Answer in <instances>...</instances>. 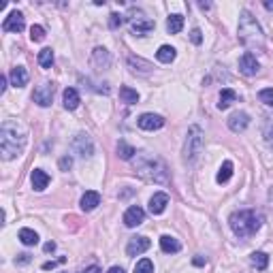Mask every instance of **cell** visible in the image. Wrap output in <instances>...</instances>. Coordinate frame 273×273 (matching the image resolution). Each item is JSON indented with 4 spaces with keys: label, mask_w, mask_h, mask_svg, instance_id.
Here are the masks:
<instances>
[{
    "label": "cell",
    "mask_w": 273,
    "mask_h": 273,
    "mask_svg": "<svg viewBox=\"0 0 273 273\" xmlns=\"http://www.w3.org/2000/svg\"><path fill=\"white\" fill-rule=\"evenodd\" d=\"M26 145V132L15 120H4L0 126V152L4 160H13Z\"/></svg>",
    "instance_id": "1"
},
{
    "label": "cell",
    "mask_w": 273,
    "mask_h": 273,
    "mask_svg": "<svg viewBox=\"0 0 273 273\" xmlns=\"http://www.w3.org/2000/svg\"><path fill=\"white\" fill-rule=\"evenodd\" d=\"M239 39L241 43L246 45L252 51H263L265 49V34H263V28L248 11H243L241 17H239Z\"/></svg>",
    "instance_id": "2"
},
{
    "label": "cell",
    "mask_w": 273,
    "mask_h": 273,
    "mask_svg": "<svg viewBox=\"0 0 273 273\" xmlns=\"http://www.w3.org/2000/svg\"><path fill=\"white\" fill-rule=\"evenodd\" d=\"M229 224L239 239H246V237H252L263 226V216L256 213L254 209H243V211L231 213Z\"/></svg>",
    "instance_id": "3"
},
{
    "label": "cell",
    "mask_w": 273,
    "mask_h": 273,
    "mask_svg": "<svg viewBox=\"0 0 273 273\" xmlns=\"http://www.w3.org/2000/svg\"><path fill=\"white\" fill-rule=\"evenodd\" d=\"M135 171L141 175L145 182H154V184H167L169 182V169L160 158L156 156L141 154L135 165Z\"/></svg>",
    "instance_id": "4"
},
{
    "label": "cell",
    "mask_w": 273,
    "mask_h": 273,
    "mask_svg": "<svg viewBox=\"0 0 273 273\" xmlns=\"http://www.w3.org/2000/svg\"><path fill=\"white\" fill-rule=\"evenodd\" d=\"M203 143H205V137H203V130L199 126H190L188 135H186V143H184V160L192 162L196 156L201 154Z\"/></svg>",
    "instance_id": "5"
},
{
    "label": "cell",
    "mask_w": 273,
    "mask_h": 273,
    "mask_svg": "<svg viewBox=\"0 0 273 273\" xmlns=\"http://www.w3.org/2000/svg\"><path fill=\"white\" fill-rule=\"evenodd\" d=\"M154 28H156L154 20L145 17L141 11H137V13L130 17V30H132V34H137V37H145V34H149Z\"/></svg>",
    "instance_id": "6"
},
{
    "label": "cell",
    "mask_w": 273,
    "mask_h": 273,
    "mask_svg": "<svg viewBox=\"0 0 273 273\" xmlns=\"http://www.w3.org/2000/svg\"><path fill=\"white\" fill-rule=\"evenodd\" d=\"M54 84L51 81H43L34 88V94H32V101L39 105V107H49L51 101H54Z\"/></svg>",
    "instance_id": "7"
},
{
    "label": "cell",
    "mask_w": 273,
    "mask_h": 273,
    "mask_svg": "<svg viewBox=\"0 0 273 273\" xmlns=\"http://www.w3.org/2000/svg\"><path fill=\"white\" fill-rule=\"evenodd\" d=\"M73 149L81 156V158H90V156L94 154V143H92V139L85 135V132H79V135L73 139Z\"/></svg>",
    "instance_id": "8"
},
{
    "label": "cell",
    "mask_w": 273,
    "mask_h": 273,
    "mask_svg": "<svg viewBox=\"0 0 273 273\" xmlns=\"http://www.w3.org/2000/svg\"><path fill=\"white\" fill-rule=\"evenodd\" d=\"M24 28H26V20H24V13H20V11H11L2 21L4 32H21Z\"/></svg>",
    "instance_id": "9"
},
{
    "label": "cell",
    "mask_w": 273,
    "mask_h": 273,
    "mask_svg": "<svg viewBox=\"0 0 273 273\" xmlns=\"http://www.w3.org/2000/svg\"><path fill=\"white\" fill-rule=\"evenodd\" d=\"M137 124H139V128H143V130H160L162 126H165V118L158 113H143L141 118L137 120Z\"/></svg>",
    "instance_id": "10"
},
{
    "label": "cell",
    "mask_w": 273,
    "mask_h": 273,
    "mask_svg": "<svg viewBox=\"0 0 273 273\" xmlns=\"http://www.w3.org/2000/svg\"><path fill=\"white\" fill-rule=\"evenodd\" d=\"M149 246H152V241H149L147 237H143V235L132 237L128 241V246H126V254H128V256H139L145 250H149Z\"/></svg>",
    "instance_id": "11"
},
{
    "label": "cell",
    "mask_w": 273,
    "mask_h": 273,
    "mask_svg": "<svg viewBox=\"0 0 273 273\" xmlns=\"http://www.w3.org/2000/svg\"><path fill=\"white\" fill-rule=\"evenodd\" d=\"M258 60H256V56L254 54H250V51H246V54L241 56V60H239V71L243 75H248V77H252V75H256L258 73Z\"/></svg>",
    "instance_id": "12"
},
{
    "label": "cell",
    "mask_w": 273,
    "mask_h": 273,
    "mask_svg": "<svg viewBox=\"0 0 273 273\" xmlns=\"http://www.w3.org/2000/svg\"><path fill=\"white\" fill-rule=\"evenodd\" d=\"M145 220V211L139 205H132L126 209V213H124V224L128 226V229H135V226H139Z\"/></svg>",
    "instance_id": "13"
},
{
    "label": "cell",
    "mask_w": 273,
    "mask_h": 273,
    "mask_svg": "<svg viewBox=\"0 0 273 273\" xmlns=\"http://www.w3.org/2000/svg\"><path fill=\"white\" fill-rule=\"evenodd\" d=\"M248 124H250V115L246 111H237L229 118V128L233 132H243L248 128Z\"/></svg>",
    "instance_id": "14"
},
{
    "label": "cell",
    "mask_w": 273,
    "mask_h": 273,
    "mask_svg": "<svg viewBox=\"0 0 273 273\" xmlns=\"http://www.w3.org/2000/svg\"><path fill=\"white\" fill-rule=\"evenodd\" d=\"M167 205H169V194H165V192H156L152 199H149V211H152L154 216H160L167 209Z\"/></svg>",
    "instance_id": "15"
},
{
    "label": "cell",
    "mask_w": 273,
    "mask_h": 273,
    "mask_svg": "<svg viewBox=\"0 0 273 273\" xmlns=\"http://www.w3.org/2000/svg\"><path fill=\"white\" fill-rule=\"evenodd\" d=\"M30 182H32V188L37 190V192H41V190H45L49 186V175L43 169H34L30 175Z\"/></svg>",
    "instance_id": "16"
},
{
    "label": "cell",
    "mask_w": 273,
    "mask_h": 273,
    "mask_svg": "<svg viewBox=\"0 0 273 273\" xmlns=\"http://www.w3.org/2000/svg\"><path fill=\"white\" fill-rule=\"evenodd\" d=\"M101 205V194L96 192V190H88L84 196H81V209L84 211H92V209H96Z\"/></svg>",
    "instance_id": "17"
},
{
    "label": "cell",
    "mask_w": 273,
    "mask_h": 273,
    "mask_svg": "<svg viewBox=\"0 0 273 273\" xmlns=\"http://www.w3.org/2000/svg\"><path fill=\"white\" fill-rule=\"evenodd\" d=\"M160 250L165 254H177L179 250H182V243H179L175 237H171V235H162L160 237Z\"/></svg>",
    "instance_id": "18"
},
{
    "label": "cell",
    "mask_w": 273,
    "mask_h": 273,
    "mask_svg": "<svg viewBox=\"0 0 273 273\" xmlns=\"http://www.w3.org/2000/svg\"><path fill=\"white\" fill-rule=\"evenodd\" d=\"M62 101H64V109H68V111H73V109L79 107L81 98H79V92L75 88H66L64 94H62Z\"/></svg>",
    "instance_id": "19"
},
{
    "label": "cell",
    "mask_w": 273,
    "mask_h": 273,
    "mask_svg": "<svg viewBox=\"0 0 273 273\" xmlns=\"http://www.w3.org/2000/svg\"><path fill=\"white\" fill-rule=\"evenodd\" d=\"M11 84L15 85V88H24V85L28 84V71L24 66H15V68H11Z\"/></svg>",
    "instance_id": "20"
},
{
    "label": "cell",
    "mask_w": 273,
    "mask_h": 273,
    "mask_svg": "<svg viewBox=\"0 0 273 273\" xmlns=\"http://www.w3.org/2000/svg\"><path fill=\"white\" fill-rule=\"evenodd\" d=\"M126 62H128V68L132 73H141L143 71V75H147L149 71H152V64H149V62H145V60H141V58L128 56V58H126Z\"/></svg>",
    "instance_id": "21"
},
{
    "label": "cell",
    "mask_w": 273,
    "mask_h": 273,
    "mask_svg": "<svg viewBox=\"0 0 273 273\" xmlns=\"http://www.w3.org/2000/svg\"><path fill=\"white\" fill-rule=\"evenodd\" d=\"M175 47H171V45H162V47L156 51V58L162 62V64H171L173 60H175Z\"/></svg>",
    "instance_id": "22"
},
{
    "label": "cell",
    "mask_w": 273,
    "mask_h": 273,
    "mask_svg": "<svg viewBox=\"0 0 273 273\" xmlns=\"http://www.w3.org/2000/svg\"><path fill=\"white\" fill-rule=\"evenodd\" d=\"M237 101V94L231 88H224L222 92H220V103H218V109H229L231 107V103H235Z\"/></svg>",
    "instance_id": "23"
},
{
    "label": "cell",
    "mask_w": 273,
    "mask_h": 273,
    "mask_svg": "<svg viewBox=\"0 0 273 273\" xmlns=\"http://www.w3.org/2000/svg\"><path fill=\"white\" fill-rule=\"evenodd\" d=\"M231 177H233V162L226 160V162H222V167H220V171L216 175V182L218 184H226Z\"/></svg>",
    "instance_id": "24"
},
{
    "label": "cell",
    "mask_w": 273,
    "mask_h": 273,
    "mask_svg": "<svg viewBox=\"0 0 273 273\" xmlns=\"http://www.w3.org/2000/svg\"><path fill=\"white\" fill-rule=\"evenodd\" d=\"M182 28H184V17L182 15H169V20H167V32L169 34H177V32H182Z\"/></svg>",
    "instance_id": "25"
},
{
    "label": "cell",
    "mask_w": 273,
    "mask_h": 273,
    "mask_svg": "<svg viewBox=\"0 0 273 273\" xmlns=\"http://www.w3.org/2000/svg\"><path fill=\"white\" fill-rule=\"evenodd\" d=\"M94 62L96 66H101L103 64V68H107L109 64H111V58H109V51L107 49H103V47H96L94 49Z\"/></svg>",
    "instance_id": "26"
},
{
    "label": "cell",
    "mask_w": 273,
    "mask_h": 273,
    "mask_svg": "<svg viewBox=\"0 0 273 273\" xmlns=\"http://www.w3.org/2000/svg\"><path fill=\"white\" fill-rule=\"evenodd\" d=\"M250 263H252V267H256L258 271H265L267 265H269V256H267L265 252H254L252 256H250Z\"/></svg>",
    "instance_id": "27"
},
{
    "label": "cell",
    "mask_w": 273,
    "mask_h": 273,
    "mask_svg": "<svg viewBox=\"0 0 273 273\" xmlns=\"http://www.w3.org/2000/svg\"><path fill=\"white\" fill-rule=\"evenodd\" d=\"M120 98L124 103H128V105H135V103H139V92L128 88V85H122L120 88Z\"/></svg>",
    "instance_id": "28"
},
{
    "label": "cell",
    "mask_w": 273,
    "mask_h": 273,
    "mask_svg": "<svg viewBox=\"0 0 273 273\" xmlns=\"http://www.w3.org/2000/svg\"><path fill=\"white\" fill-rule=\"evenodd\" d=\"M20 241L24 243V246H37V243H39V235L34 233L32 229H21L20 231Z\"/></svg>",
    "instance_id": "29"
},
{
    "label": "cell",
    "mask_w": 273,
    "mask_h": 273,
    "mask_svg": "<svg viewBox=\"0 0 273 273\" xmlns=\"http://www.w3.org/2000/svg\"><path fill=\"white\" fill-rule=\"evenodd\" d=\"M135 154L137 152H135V147H132V145H128L126 141L118 143V156L122 160H132V158H135Z\"/></svg>",
    "instance_id": "30"
},
{
    "label": "cell",
    "mask_w": 273,
    "mask_h": 273,
    "mask_svg": "<svg viewBox=\"0 0 273 273\" xmlns=\"http://www.w3.org/2000/svg\"><path fill=\"white\" fill-rule=\"evenodd\" d=\"M39 64L43 68H51V64H54V51H51L49 47L39 51Z\"/></svg>",
    "instance_id": "31"
},
{
    "label": "cell",
    "mask_w": 273,
    "mask_h": 273,
    "mask_svg": "<svg viewBox=\"0 0 273 273\" xmlns=\"http://www.w3.org/2000/svg\"><path fill=\"white\" fill-rule=\"evenodd\" d=\"M132 273H154V263L149 258H141L135 265V271Z\"/></svg>",
    "instance_id": "32"
},
{
    "label": "cell",
    "mask_w": 273,
    "mask_h": 273,
    "mask_svg": "<svg viewBox=\"0 0 273 273\" xmlns=\"http://www.w3.org/2000/svg\"><path fill=\"white\" fill-rule=\"evenodd\" d=\"M258 98L267 105V107H273V90H271V88L260 90V92H258Z\"/></svg>",
    "instance_id": "33"
},
{
    "label": "cell",
    "mask_w": 273,
    "mask_h": 273,
    "mask_svg": "<svg viewBox=\"0 0 273 273\" xmlns=\"http://www.w3.org/2000/svg\"><path fill=\"white\" fill-rule=\"evenodd\" d=\"M30 39H32V41H43V39H45V28L39 26V24L32 26V28H30Z\"/></svg>",
    "instance_id": "34"
},
{
    "label": "cell",
    "mask_w": 273,
    "mask_h": 273,
    "mask_svg": "<svg viewBox=\"0 0 273 273\" xmlns=\"http://www.w3.org/2000/svg\"><path fill=\"white\" fill-rule=\"evenodd\" d=\"M265 141L269 147H273V122H267L265 124Z\"/></svg>",
    "instance_id": "35"
},
{
    "label": "cell",
    "mask_w": 273,
    "mask_h": 273,
    "mask_svg": "<svg viewBox=\"0 0 273 273\" xmlns=\"http://www.w3.org/2000/svg\"><path fill=\"white\" fill-rule=\"evenodd\" d=\"M58 165H60V171H68L73 167V158H71V156H62Z\"/></svg>",
    "instance_id": "36"
},
{
    "label": "cell",
    "mask_w": 273,
    "mask_h": 273,
    "mask_svg": "<svg viewBox=\"0 0 273 273\" xmlns=\"http://www.w3.org/2000/svg\"><path fill=\"white\" fill-rule=\"evenodd\" d=\"M190 39H192L194 45H201V43H203V37H201V30H199V28H194V30L190 32Z\"/></svg>",
    "instance_id": "37"
},
{
    "label": "cell",
    "mask_w": 273,
    "mask_h": 273,
    "mask_svg": "<svg viewBox=\"0 0 273 273\" xmlns=\"http://www.w3.org/2000/svg\"><path fill=\"white\" fill-rule=\"evenodd\" d=\"M109 26H111V28H118V26H122V15L113 13V15H111V20H109Z\"/></svg>",
    "instance_id": "38"
},
{
    "label": "cell",
    "mask_w": 273,
    "mask_h": 273,
    "mask_svg": "<svg viewBox=\"0 0 273 273\" xmlns=\"http://www.w3.org/2000/svg\"><path fill=\"white\" fill-rule=\"evenodd\" d=\"M64 260H66V258H58V260H49V263H45V265H43V269H45V271H49V269H54V267H56V265H60V263H64Z\"/></svg>",
    "instance_id": "39"
},
{
    "label": "cell",
    "mask_w": 273,
    "mask_h": 273,
    "mask_svg": "<svg viewBox=\"0 0 273 273\" xmlns=\"http://www.w3.org/2000/svg\"><path fill=\"white\" fill-rule=\"evenodd\" d=\"M192 263H194L196 267H203V265L207 263V258H205V256H194V258H192Z\"/></svg>",
    "instance_id": "40"
},
{
    "label": "cell",
    "mask_w": 273,
    "mask_h": 273,
    "mask_svg": "<svg viewBox=\"0 0 273 273\" xmlns=\"http://www.w3.org/2000/svg\"><path fill=\"white\" fill-rule=\"evenodd\" d=\"M17 263H20V265H26V263H30V254H20V258H17Z\"/></svg>",
    "instance_id": "41"
},
{
    "label": "cell",
    "mask_w": 273,
    "mask_h": 273,
    "mask_svg": "<svg viewBox=\"0 0 273 273\" xmlns=\"http://www.w3.org/2000/svg\"><path fill=\"white\" fill-rule=\"evenodd\" d=\"M43 250H45V252H54V250H56V243H54V241H47V243L43 246Z\"/></svg>",
    "instance_id": "42"
},
{
    "label": "cell",
    "mask_w": 273,
    "mask_h": 273,
    "mask_svg": "<svg viewBox=\"0 0 273 273\" xmlns=\"http://www.w3.org/2000/svg\"><path fill=\"white\" fill-rule=\"evenodd\" d=\"M84 273H103V271H101V269H98V267H96V265H92V267H88V269H85Z\"/></svg>",
    "instance_id": "43"
},
{
    "label": "cell",
    "mask_w": 273,
    "mask_h": 273,
    "mask_svg": "<svg viewBox=\"0 0 273 273\" xmlns=\"http://www.w3.org/2000/svg\"><path fill=\"white\" fill-rule=\"evenodd\" d=\"M7 90V77H0V92Z\"/></svg>",
    "instance_id": "44"
},
{
    "label": "cell",
    "mask_w": 273,
    "mask_h": 273,
    "mask_svg": "<svg viewBox=\"0 0 273 273\" xmlns=\"http://www.w3.org/2000/svg\"><path fill=\"white\" fill-rule=\"evenodd\" d=\"M107 273H126V271L122 269V267H111V269H109Z\"/></svg>",
    "instance_id": "45"
},
{
    "label": "cell",
    "mask_w": 273,
    "mask_h": 273,
    "mask_svg": "<svg viewBox=\"0 0 273 273\" xmlns=\"http://www.w3.org/2000/svg\"><path fill=\"white\" fill-rule=\"evenodd\" d=\"M265 9L267 11H273V0H265Z\"/></svg>",
    "instance_id": "46"
}]
</instances>
